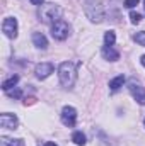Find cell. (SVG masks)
Here are the masks:
<instances>
[{
  "instance_id": "1",
  "label": "cell",
  "mask_w": 145,
  "mask_h": 146,
  "mask_svg": "<svg viewBox=\"0 0 145 146\" xmlns=\"http://www.w3.org/2000/svg\"><path fill=\"white\" fill-rule=\"evenodd\" d=\"M62 14H63V10H62V7L56 5V3H43V5L39 7V10H38V17H39L44 24H51V26H53L56 21L62 19Z\"/></svg>"
},
{
  "instance_id": "2",
  "label": "cell",
  "mask_w": 145,
  "mask_h": 146,
  "mask_svg": "<svg viewBox=\"0 0 145 146\" xmlns=\"http://www.w3.org/2000/svg\"><path fill=\"white\" fill-rule=\"evenodd\" d=\"M58 78H60V83H62L65 88H73L75 80H77L75 65L70 63V61H63V63L58 66Z\"/></svg>"
},
{
  "instance_id": "3",
  "label": "cell",
  "mask_w": 145,
  "mask_h": 146,
  "mask_svg": "<svg viewBox=\"0 0 145 146\" xmlns=\"http://www.w3.org/2000/svg\"><path fill=\"white\" fill-rule=\"evenodd\" d=\"M84 12L92 22H101L104 19V9L97 0H85L84 2Z\"/></svg>"
},
{
  "instance_id": "4",
  "label": "cell",
  "mask_w": 145,
  "mask_h": 146,
  "mask_svg": "<svg viewBox=\"0 0 145 146\" xmlns=\"http://www.w3.org/2000/svg\"><path fill=\"white\" fill-rule=\"evenodd\" d=\"M70 34V26L65 22V21H56L53 26H51V36L55 37L56 41H63V39H67Z\"/></svg>"
},
{
  "instance_id": "5",
  "label": "cell",
  "mask_w": 145,
  "mask_h": 146,
  "mask_svg": "<svg viewBox=\"0 0 145 146\" xmlns=\"http://www.w3.org/2000/svg\"><path fill=\"white\" fill-rule=\"evenodd\" d=\"M2 31L3 34L10 39L17 37V31H19V26H17V19L14 17H5L3 19V24H2Z\"/></svg>"
},
{
  "instance_id": "6",
  "label": "cell",
  "mask_w": 145,
  "mask_h": 146,
  "mask_svg": "<svg viewBox=\"0 0 145 146\" xmlns=\"http://www.w3.org/2000/svg\"><path fill=\"white\" fill-rule=\"evenodd\" d=\"M128 90H130L132 97H133L138 104L145 106V88L140 85V83H137L135 80H132V82L128 83Z\"/></svg>"
},
{
  "instance_id": "7",
  "label": "cell",
  "mask_w": 145,
  "mask_h": 146,
  "mask_svg": "<svg viewBox=\"0 0 145 146\" xmlns=\"http://www.w3.org/2000/svg\"><path fill=\"white\" fill-rule=\"evenodd\" d=\"M75 121H77V110L72 106H65L62 109V122L65 126L72 127V126H75Z\"/></svg>"
},
{
  "instance_id": "8",
  "label": "cell",
  "mask_w": 145,
  "mask_h": 146,
  "mask_svg": "<svg viewBox=\"0 0 145 146\" xmlns=\"http://www.w3.org/2000/svg\"><path fill=\"white\" fill-rule=\"evenodd\" d=\"M17 124H19V121H17V117H15L14 114L3 112V114L0 115V126H2L3 129H15Z\"/></svg>"
},
{
  "instance_id": "9",
  "label": "cell",
  "mask_w": 145,
  "mask_h": 146,
  "mask_svg": "<svg viewBox=\"0 0 145 146\" xmlns=\"http://www.w3.org/2000/svg\"><path fill=\"white\" fill-rule=\"evenodd\" d=\"M53 65L51 63H39V65H36V70H34V73H36V76L39 78V80H44V78H48L51 73H53Z\"/></svg>"
},
{
  "instance_id": "10",
  "label": "cell",
  "mask_w": 145,
  "mask_h": 146,
  "mask_svg": "<svg viewBox=\"0 0 145 146\" xmlns=\"http://www.w3.org/2000/svg\"><path fill=\"white\" fill-rule=\"evenodd\" d=\"M33 44L36 48L46 49L48 48V39L44 37V34H41V33H33Z\"/></svg>"
},
{
  "instance_id": "11",
  "label": "cell",
  "mask_w": 145,
  "mask_h": 146,
  "mask_svg": "<svg viewBox=\"0 0 145 146\" xmlns=\"http://www.w3.org/2000/svg\"><path fill=\"white\" fill-rule=\"evenodd\" d=\"M103 56L109 61H118L119 60V53L116 49H113V46H104L103 48Z\"/></svg>"
},
{
  "instance_id": "12",
  "label": "cell",
  "mask_w": 145,
  "mask_h": 146,
  "mask_svg": "<svg viewBox=\"0 0 145 146\" xmlns=\"http://www.w3.org/2000/svg\"><path fill=\"white\" fill-rule=\"evenodd\" d=\"M17 82H19V76H17V75H12L10 78H7V80L2 83V88H3L5 92H9L12 87H15V85H17Z\"/></svg>"
},
{
  "instance_id": "13",
  "label": "cell",
  "mask_w": 145,
  "mask_h": 146,
  "mask_svg": "<svg viewBox=\"0 0 145 146\" xmlns=\"http://www.w3.org/2000/svg\"><path fill=\"white\" fill-rule=\"evenodd\" d=\"M123 83H125V75H118L116 78H113V80L109 82V88H111V90H118V88L123 87Z\"/></svg>"
},
{
  "instance_id": "14",
  "label": "cell",
  "mask_w": 145,
  "mask_h": 146,
  "mask_svg": "<svg viewBox=\"0 0 145 146\" xmlns=\"http://www.w3.org/2000/svg\"><path fill=\"white\" fill-rule=\"evenodd\" d=\"M0 146H24L22 139H9V138H2Z\"/></svg>"
},
{
  "instance_id": "15",
  "label": "cell",
  "mask_w": 145,
  "mask_h": 146,
  "mask_svg": "<svg viewBox=\"0 0 145 146\" xmlns=\"http://www.w3.org/2000/svg\"><path fill=\"white\" fill-rule=\"evenodd\" d=\"M72 141L77 146H84V145H85V136H84L80 131H75V133L72 134Z\"/></svg>"
},
{
  "instance_id": "16",
  "label": "cell",
  "mask_w": 145,
  "mask_h": 146,
  "mask_svg": "<svg viewBox=\"0 0 145 146\" xmlns=\"http://www.w3.org/2000/svg\"><path fill=\"white\" fill-rule=\"evenodd\" d=\"M114 41H116V34H114V31H108V33L104 34V42H106V46H113Z\"/></svg>"
},
{
  "instance_id": "17",
  "label": "cell",
  "mask_w": 145,
  "mask_h": 146,
  "mask_svg": "<svg viewBox=\"0 0 145 146\" xmlns=\"http://www.w3.org/2000/svg\"><path fill=\"white\" fill-rule=\"evenodd\" d=\"M133 39H135L140 46H145V31H142V33H137V34L133 36Z\"/></svg>"
},
{
  "instance_id": "18",
  "label": "cell",
  "mask_w": 145,
  "mask_h": 146,
  "mask_svg": "<svg viewBox=\"0 0 145 146\" xmlns=\"http://www.w3.org/2000/svg\"><path fill=\"white\" fill-rule=\"evenodd\" d=\"M130 21H132V24H138V22L142 21V15H140L138 12H135V10H133V12L130 14Z\"/></svg>"
},
{
  "instance_id": "19",
  "label": "cell",
  "mask_w": 145,
  "mask_h": 146,
  "mask_svg": "<svg viewBox=\"0 0 145 146\" xmlns=\"http://www.w3.org/2000/svg\"><path fill=\"white\" fill-rule=\"evenodd\" d=\"M7 95H9V97H12V99H19V97L22 95V92H21V88H15V90H9V92H7Z\"/></svg>"
},
{
  "instance_id": "20",
  "label": "cell",
  "mask_w": 145,
  "mask_h": 146,
  "mask_svg": "<svg viewBox=\"0 0 145 146\" xmlns=\"http://www.w3.org/2000/svg\"><path fill=\"white\" fill-rule=\"evenodd\" d=\"M140 3V0H125V7L126 9H133V7H137Z\"/></svg>"
},
{
  "instance_id": "21",
  "label": "cell",
  "mask_w": 145,
  "mask_h": 146,
  "mask_svg": "<svg viewBox=\"0 0 145 146\" xmlns=\"http://www.w3.org/2000/svg\"><path fill=\"white\" fill-rule=\"evenodd\" d=\"M31 3H33V5H38V7H41V5L44 3V0H31Z\"/></svg>"
},
{
  "instance_id": "22",
  "label": "cell",
  "mask_w": 145,
  "mask_h": 146,
  "mask_svg": "<svg viewBox=\"0 0 145 146\" xmlns=\"http://www.w3.org/2000/svg\"><path fill=\"white\" fill-rule=\"evenodd\" d=\"M43 146H58L56 143H51V141H48V143H44Z\"/></svg>"
},
{
  "instance_id": "23",
  "label": "cell",
  "mask_w": 145,
  "mask_h": 146,
  "mask_svg": "<svg viewBox=\"0 0 145 146\" xmlns=\"http://www.w3.org/2000/svg\"><path fill=\"white\" fill-rule=\"evenodd\" d=\"M140 61H142V65H144V66H145V54H144V56H142V60H140Z\"/></svg>"
},
{
  "instance_id": "24",
  "label": "cell",
  "mask_w": 145,
  "mask_h": 146,
  "mask_svg": "<svg viewBox=\"0 0 145 146\" xmlns=\"http://www.w3.org/2000/svg\"><path fill=\"white\" fill-rule=\"evenodd\" d=\"M144 124H145V119H144Z\"/></svg>"
}]
</instances>
